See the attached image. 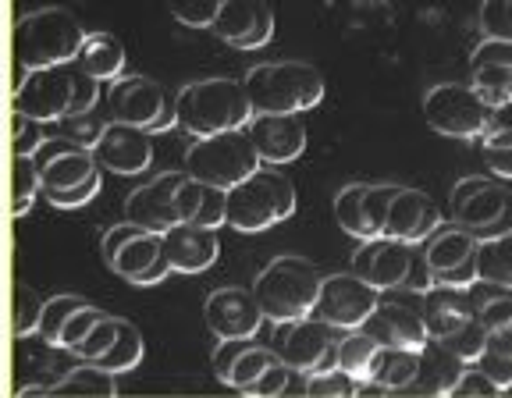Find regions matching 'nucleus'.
Returning <instances> with one entry per match:
<instances>
[{
  "mask_svg": "<svg viewBox=\"0 0 512 398\" xmlns=\"http://www.w3.org/2000/svg\"><path fill=\"white\" fill-rule=\"evenodd\" d=\"M320 281H324V274L306 256L281 253L256 274L253 292L264 306V317L274 324H285V320L310 317L320 295Z\"/></svg>",
  "mask_w": 512,
  "mask_h": 398,
  "instance_id": "39448f33",
  "label": "nucleus"
},
{
  "mask_svg": "<svg viewBox=\"0 0 512 398\" xmlns=\"http://www.w3.org/2000/svg\"><path fill=\"white\" fill-rule=\"evenodd\" d=\"M381 295H384L381 288L363 281L356 271L324 274L317 303H313V317L338 327V331H352V327L367 324V317L377 310V303H381Z\"/></svg>",
  "mask_w": 512,
  "mask_h": 398,
  "instance_id": "9b49d317",
  "label": "nucleus"
},
{
  "mask_svg": "<svg viewBox=\"0 0 512 398\" xmlns=\"http://www.w3.org/2000/svg\"><path fill=\"white\" fill-rule=\"evenodd\" d=\"M402 185L392 182H381V185H367V196H363V217H367V228H370V239L384 235V221H388V207H392L395 192Z\"/></svg>",
  "mask_w": 512,
  "mask_h": 398,
  "instance_id": "37998d69",
  "label": "nucleus"
},
{
  "mask_svg": "<svg viewBox=\"0 0 512 398\" xmlns=\"http://www.w3.org/2000/svg\"><path fill=\"white\" fill-rule=\"evenodd\" d=\"M168 107V93L160 89L157 79H146V75H118L107 89V118L128 121L146 132H153Z\"/></svg>",
  "mask_w": 512,
  "mask_h": 398,
  "instance_id": "4468645a",
  "label": "nucleus"
},
{
  "mask_svg": "<svg viewBox=\"0 0 512 398\" xmlns=\"http://www.w3.org/2000/svg\"><path fill=\"white\" fill-rule=\"evenodd\" d=\"M480 29L495 40H512V0H484L480 4Z\"/></svg>",
  "mask_w": 512,
  "mask_h": 398,
  "instance_id": "49530a36",
  "label": "nucleus"
},
{
  "mask_svg": "<svg viewBox=\"0 0 512 398\" xmlns=\"http://www.w3.org/2000/svg\"><path fill=\"white\" fill-rule=\"evenodd\" d=\"M114 370L100 367L93 359H82L79 367H72L61 381L50 384V395H100L111 398L118 395V381H114Z\"/></svg>",
  "mask_w": 512,
  "mask_h": 398,
  "instance_id": "c756f323",
  "label": "nucleus"
},
{
  "mask_svg": "<svg viewBox=\"0 0 512 398\" xmlns=\"http://www.w3.org/2000/svg\"><path fill=\"white\" fill-rule=\"evenodd\" d=\"M416 246L413 242L392 239V235H377V239H363L356 256H352V271L363 281H370L381 292H395L406 288L409 267H413Z\"/></svg>",
  "mask_w": 512,
  "mask_h": 398,
  "instance_id": "2eb2a0df",
  "label": "nucleus"
},
{
  "mask_svg": "<svg viewBox=\"0 0 512 398\" xmlns=\"http://www.w3.org/2000/svg\"><path fill=\"white\" fill-rule=\"evenodd\" d=\"M488 352H498V356H512V320L498 331L488 335Z\"/></svg>",
  "mask_w": 512,
  "mask_h": 398,
  "instance_id": "4d7b16f0",
  "label": "nucleus"
},
{
  "mask_svg": "<svg viewBox=\"0 0 512 398\" xmlns=\"http://www.w3.org/2000/svg\"><path fill=\"white\" fill-rule=\"evenodd\" d=\"M249 136L264 164H292L306 150V125L296 114H253L249 118Z\"/></svg>",
  "mask_w": 512,
  "mask_h": 398,
  "instance_id": "aec40b11",
  "label": "nucleus"
},
{
  "mask_svg": "<svg viewBox=\"0 0 512 398\" xmlns=\"http://www.w3.org/2000/svg\"><path fill=\"white\" fill-rule=\"evenodd\" d=\"M36 168H40L43 178V192H64L89 182L100 171V164H96L93 150H82V146H72L54 136L36 153Z\"/></svg>",
  "mask_w": 512,
  "mask_h": 398,
  "instance_id": "4be33fe9",
  "label": "nucleus"
},
{
  "mask_svg": "<svg viewBox=\"0 0 512 398\" xmlns=\"http://www.w3.org/2000/svg\"><path fill=\"white\" fill-rule=\"evenodd\" d=\"M210 32L235 50H260L274 36V11L267 0H224Z\"/></svg>",
  "mask_w": 512,
  "mask_h": 398,
  "instance_id": "f3484780",
  "label": "nucleus"
},
{
  "mask_svg": "<svg viewBox=\"0 0 512 398\" xmlns=\"http://www.w3.org/2000/svg\"><path fill=\"white\" fill-rule=\"evenodd\" d=\"M164 253L178 274H200L217 263V228H200V224L178 221L164 231Z\"/></svg>",
  "mask_w": 512,
  "mask_h": 398,
  "instance_id": "b1692460",
  "label": "nucleus"
},
{
  "mask_svg": "<svg viewBox=\"0 0 512 398\" xmlns=\"http://www.w3.org/2000/svg\"><path fill=\"white\" fill-rule=\"evenodd\" d=\"M448 217L459 228L473 231L477 239H488V235L505 231L502 224L509 221V196L502 185H495L484 175L463 178L448 196Z\"/></svg>",
  "mask_w": 512,
  "mask_h": 398,
  "instance_id": "f8f14e48",
  "label": "nucleus"
},
{
  "mask_svg": "<svg viewBox=\"0 0 512 398\" xmlns=\"http://www.w3.org/2000/svg\"><path fill=\"white\" fill-rule=\"evenodd\" d=\"M470 86L480 93L488 107L512 100V64H477L470 68Z\"/></svg>",
  "mask_w": 512,
  "mask_h": 398,
  "instance_id": "f704fd0d",
  "label": "nucleus"
},
{
  "mask_svg": "<svg viewBox=\"0 0 512 398\" xmlns=\"http://www.w3.org/2000/svg\"><path fill=\"white\" fill-rule=\"evenodd\" d=\"M96 192H100V171H96V175L89 178V182L75 185V189L43 192V196H47V199H50V207H57V210H79V207H86V203H93Z\"/></svg>",
  "mask_w": 512,
  "mask_h": 398,
  "instance_id": "8fccbe9b",
  "label": "nucleus"
},
{
  "mask_svg": "<svg viewBox=\"0 0 512 398\" xmlns=\"http://www.w3.org/2000/svg\"><path fill=\"white\" fill-rule=\"evenodd\" d=\"M288 388V367L281 363V359H274L271 367L264 370V374L256 377L253 384H249L242 395H253V398H274V395H281V391Z\"/></svg>",
  "mask_w": 512,
  "mask_h": 398,
  "instance_id": "3c124183",
  "label": "nucleus"
},
{
  "mask_svg": "<svg viewBox=\"0 0 512 398\" xmlns=\"http://www.w3.org/2000/svg\"><path fill=\"white\" fill-rule=\"evenodd\" d=\"M253 114H303L324 100V75L306 61L253 64L242 79Z\"/></svg>",
  "mask_w": 512,
  "mask_h": 398,
  "instance_id": "7ed1b4c3",
  "label": "nucleus"
},
{
  "mask_svg": "<svg viewBox=\"0 0 512 398\" xmlns=\"http://www.w3.org/2000/svg\"><path fill=\"white\" fill-rule=\"evenodd\" d=\"M89 32L68 8H40L15 22L18 68H50L79 57Z\"/></svg>",
  "mask_w": 512,
  "mask_h": 398,
  "instance_id": "20e7f679",
  "label": "nucleus"
},
{
  "mask_svg": "<svg viewBox=\"0 0 512 398\" xmlns=\"http://www.w3.org/2000/svg\"><path fill=\"white\" fill-rule=\"evenodd\" d=\"M79 306H86V299H79V295H54V299H47V303H43V320H40L43 342L61 345L64 324H68V317H72Z\"/></svg>",
  "mask_w": 512,
  "mask_h": 398,
  "instance_id": "79ce46f5",
  "label": "nucleus"
},
{
  "mask_svg": "<svg viewBox=\"0 0 512 398\" xmlns=\"http://www.w3.org/2000/svg\"><path fill=\"white\" fill-rule=\"evenodd\" d=\"M363 196H367V182H349L335 196V221L342 224V231H349L352 239L360 242L370 239L367 217H363Z\"/></svg>",
  "mask_w": 512,
  "mask_h": 398,
  "instance_id": "c9c22d12",
  "label": "nucleus"
},
{
  "mask_svg": "<svg viewBox=\"0 0 512 398\" xmlns=\"http://www.w3.org/2000/svg\"><path fill=\"white\" fill-rule=\"evenodd\" d=\"M420 313H424L431 338H448L473 317V295L470 288L434 285L431 292L420 295Z\"/></svg>",
  "mask_w": 512,
  "mask_h": 398,
  "instance_id": "a878e982",
  "label": "nucleus"
},
{
  "mask_svg": "<svg viewBox=\"0 0 512 398\" xmlns=\"http://www.w3.org/2000/svg\"><path fill=\"white\" fill-rule=\"evenodd\" d=\"M96 104H100V79L89 75L79 61L22 68V79L11 93V111L40 118L47 125L68 118V114H86Z\"/></svg>",
  "mask_w": 512,
  "mask_h": 398,
  "instance_id": "f257e3e1",
  "label": "nucleus"
},
{
  "mask_svg": "<svg viewBox=\"0 0 512 398\" xmlns=\"http://www.w3.org/2000/svg\"><path fill=\"white\" fill-rule=\"evenodd\" d=\"M260 168H264V160L256 153L249 128H228V132L200 136L185 150V175L210 185H221V189H232V185L246 182Z\"/></svg>",
  "mask_w": 512,
  "mask_h": 398,
  "instance_id": "6e6552de",
  "label": "nucleus"
},
{
  "mask_svg": "<svg viewBox=\"0 0 512 398\" xmlns=\"http://www.w3.org/2000/svg\"><path fill=\"white\" fill-rule=\"evenodd\" d=\"M356 391H360V381L342 367L306 374V395L310 398H352Z\"/></svg>",
  "mask_w": 512,
  "mask_h": 398,
  "instance_id": "ea45409f",
  "label": "nucleus"
},
{
  "mask_svg": "<svg viewBox=\"0 0 512 398\" xmlns=\"http://www.w3.org/2000/svg\"><path fill=\"white\" fill-rule=\"evenodd\" d=\"M203 320L214 338H256L267 317L253 288H217L203 303Z\"/></svg>",
  "mask_w": 512,
  "mask_h": 398,
  "instance_id": "dca6fc26",
  "label": "nucleus"
},
{
  "mask_svg": "<svg viewBox=\"0 0 512 398\" xmlns=\"http://www.w3.org/2000/svg\"><path fill=\"white\" fill-rule=\"evenodd\" d=\"M143 356H146V342H143V335H139V327L121 320V331H118V338H114V345L96 359V363L114 370V374H132V370L143 363Z\"/></svg>",
  "mask_w": 512,
  "mask_h": 398,
  "instance_id": "473e14b6",
  "label": "nucleus"
},
{
  "mask_svg": "<svg viewBox=\"0 0 512 398\" xmlns=\"http://www.w3.org/2000/svg\"><path fill=\"white\" fill-rule=\"evenodd\" d=\"M296 214V185L281 171H256L228 189V228L256 235Z\"/></svg>",
  "mask_w": 512,
  "mask_h": 398,
  "instance_id": "423d86ee",
  "label": "nucleus"
},
{
  "mask_svg": "<svg viewBox=\"0 0 512 398\" xmlns=\"http://www.w3.org/2000/svg\"><path fill=\"white\" fill-rule=\"evenodd\" d=\"M367 335H374L381 345H395V349H424L431 342V331L424 324V313L409 303H395V299H384L377 303V310L363 324Z\"/></svg>",
  "mask_w": 512,
  "mask_h": 398,
  "instance_id": "5701e85b",
  "label": "nucleus"
},
{
  "mask_svg": "<svg viewBox=\"0 0 512 398\" xmlns=\"http://www.w3.org/2000/svg\"><path fill=\"white\" fill-rule=\"evenodd\" d=\"M118 331H121V317H111V313H104V317L96 320L93 324V331L86 335V342L79 345V349L72 352V356H79V359H100L107 349L114 345V338H118Z\"/></svg>",
  "mask_w": 512,
  "mask_h": 398,
  "instance_id": "c03bdc74",
  "label": "nucleus"
},
{
  "mask_svg": "<svg viewBox=\"0 0 512 398\" xmlns=\"http://www.w3.org/2000/svg\"><path fill=\"white\" fill-rule=\"evenodd\" d=\"M104 317V310H96V306H79V310L68 317V324H64V331H61V345L57 349H68V352H75L82 342H86V335L93 331V324L96 320Z\"/></svg>",
  "mask_w": 512,
  "mask_h": 398,
  "instance_id": "de8ad7c7",
  "label": "nucleus"
},
{
  "mask_svg": "<svg viewBox=\"0 0 512 398\" xmlns=\"http://www.w3.org/2000/svg\"><path fill=\"white\" fill-rule=\"evenodd\" d=\"M477 64H512V40L484 36V43L470 57V68H477Z\"/></svg>",
  "mask_w": 512,
  "mask_h": 398,
  "instance_id": "603ef678",
  "label": "nucleus"
},
{
  "mask_svg": "<svg viewBox=\"0 0 512 398\" xmlns=\"http://www.w3.org/2000/svg\"><path fill=\"white\" fill-rule=\"evenodd\" d=\"M416 370H420V352L416 349H395V345H381L374 363V381L384 391H406L413 384Z\"/></svg>",
  "mask_w": 512,
  "mask_h": 398,
  "instance_id": "7c9ffc66",
  "label": "nucleus"
},
{
  "mask_svg": "<svg viewBox=\"0 0 512 398\" xmlns=\"http://www.w3.org/2000/svg\"><path fill=\"white\" fill-rule=\"evenodd\" d=\"M338 327L324 324L310 313V317L285 320L274 324V342L271 349L278 352V359L296 374H317V370L338 367Z\"/></svg>",
  "mask_w": 512,
  "mask_h": 398,
  "instance_id": "1a4fd4ad",
  "label": "nucleus"
},
{
  "mask_svg": "<svg viewBox=\"0 0 512 398\" xmlns=\"http://www.w3.org/2000/svg\"><path fill=\"white\" fill-rule=\"evenodd\" d=\"M477 267H480V281H488V285L498 288H512V228L480 239Z\"/></svg>",
  "mask_w": 512,
  "mask_h": 398,
  "instance_id": "2f4dec72",
  "label": "nucleus"
},
{
  "mask_svg": "<svg viewBox=\"0 0 512 398\" xmlns=\"http://www.w3.org/2000/svg\"><path fill=\"white\" fill-rule=\"evenodd\" d=\"M107 121H111V118H107ZM107 121L96 118L93 111L68 114V118L54 121V136L64 139V143H72V146H82V150H96V143H100V136H104Z\"/></svg>",
  "mask_w": 512,
  "mask_h": 398,
  "instance_id": "e433bc0d",
  "label": "nucleus"
},
{
  "mask_svg": "<svg viewBox=\"0 0 512 398\" xmlns=\"http://www.w3.org/2000/svg\"><path fill=\"white\" fill-rule=\"evenodd\" d=\"M178 128L189 132L192 139L228 132V128H246L253 118V104L242 82L235 79H200L178 89L175 96Z\"/></svg>",
  "mask_w": 512,
  "mask_h": 398,
  "instance_id": "f03ea898",
  "label": "nucleus"
},
{
  "mask_svg": "<svg viewBox=\"0 0 512 398\" xmlns=\"http://www.w3.org/2000/svg\"><path fill=\"white\" fill-rule=\"evenodd\" d=\"M100 256H104V263L118 278H125L128 285L136 288L160 285V281L175 271L168 253H164V235L150 228H139L132 221L114 224V228L104 231Z\"/></svg>",
  "mask_w": 512,
  "mask_h": 398,
  "instance_id": "0eeeda50",
  "label": "nucleus"
},
{
  "mask_svg": "<svg viewBox=\"0 0 512 398\" xmlns=\"http://www.w3.org/2000/svg\"><path fill=\"white\" fill-rule=\"evenodd\" d=\"M153 132L139 125H128V121H107L104 136L96 143V164L114 175H143L153 164Z\"/></svg>",
  "mask_w": 512,
  "mask_h": 398,
  "instance_id": "a211bd4d",
  "label": "nucleus"
},
{
  "mask_svg": "<svg viewBox=\"0 0 512 398\" xmlns=\"http://www.w3.org/2000/svg\"><path fill=\"white\" fill-rule=\"evenodd\" d=\"M43 192V178L36 168V157H18L11 160V214L25 217L32 210V203L40 199Z\"/></svg>",
  "mask_w": 512,
  "mask_h": 398,
  "instance_id": "72a5a7b5",
  "label": "nucleus"
},
{
  "mask_svg": "<svg viewBox=\"0 0 512 398\" xmlns=\"http://www.w3.org/2000/svg\"><path fill=\"white\" fill-rule=\"evenodd\" d=\"M47 121L29 118L22 111H11V153L18 157H36L47 146Z\"/></svg>",
  "mask_w": 512,
  "mask_h": 398,
  "instance_id": "58836bf2",
  "label": "nucleus"
},
{
  "mask_svg": "<svg viewBox=\"0 0 512 398\" xmlns=\"http://www.w3.org/2000/svg\"><path fill=\"white\" fill-rule=\"evenodd\" d=\"M182 178H185V171H164V175L139 185V189L125 199V221L164 235L171 224L182 221V214H178V185H182Z\"/></svg>",
  "mask_w": 512,
  "mask_h": 398,
  "instance_id": "6ab92c4d",
  "label": "nucleus"
},
{
  "mask_svg": "<svg viewBox=\"0 0 512 398\" xmlns=\"http://www.w3.org/2000/svg\"><path fill=\"white\" fill-rule=\"evenodd\" d=\"M377 352H381V342H377L374 335H367L363 327H352V331L338 335V367L349 370L360 384L374 381Z\"/></svg>",
  "mask_w": 512,
  "mask_h": 398,
  "instance_id": "c85d7f7f",
  "label": "nucleus"
},
{
  "mask_svg": "<svg viewBox=\"0 0 512 398\" xmlns=\"http://www.w3.org/2000/svg\"><path fill=\"white\" fill-rule=\"evenodd\" d=\"M75 61L100 82H114L118 75H125V47L111 32H89Z\"/></svg>",
  "mask_w": 512,
  "mask_h": 398,
  "instance_id": "cd10ccee",
  "label": "nucleus"
},
{
  "mask_svg": "<svg viewBox=\"0 0 512 398\" xmlns=\"http://www.w3.org/2000/svg\"><path fill=\"white\" fill-rule=\"evenodd\" d=\"M40 320L43 299L29 285H15V299H11V331H15V338L40 335Z\"/></svg>",
  "mask_w": 512,
  "mask_h": 398,
  "instance_id": "4c0bfd02",
  "label": "nucleus"
},
{
  "mask_svg": "<svg viewBox=\"0 0 512 398\" xmlns=\"http://www.w3.org/2000/svg\"><path fill=\"white\" fill-rule=\"evenodd\" d=\"M495 391H498V384L491 381L477 363H470V367L463 370V377H459V384H456L452 395H495Z\"/></svg>",
  "mask_w": 512,
  "mask_h": 398,
  "instance_id": "5fc2aeb1",
  "label": "nucleus"
},
{
  "mask_svg": "<svg viewBox=\"0 0 512 398\" xmlns=\"http://www.w3.org/2000/svg\"><path fill=\"white\" fill-rule=\"evenodd\" d=\"M477 367L498 384V391H512V356H498V352H484L477 359Z\"/></svg>",
  "mask_w": 512,
  "mask_h": 398,
  "instance_id": "864d4df0",
  "label": "nucleus"
},
{
  "mask_svg": "<svg viewBox=\"0 0 512 398\" xmlns=\"http://www.w3.org/2000/svg\"><path fill=\"white\" fill-rule=\"evenodd\" d=\"M221 4L224 0H168L171 18H178V22L189 25V29H210L217 11H221Z\"/></svg>",
  "mask_w": 512,
  "mask_h": 398,
  "instance_id": "a18cd8bd",
  "label": "nucleus"
},
{
  "mask_svg": "<svg viewBox=\"0 0 512 398\" xmlns=\"http://www.w3.org/2000/svg\"><path fill=\"white\" fill-rule=\"evenodd\" d=\"M178 214L182 221L200 224V228H224L228 224V189L185 175L178 185Z\"/></svg>",
  "mask_w": 512,
  "mask_h": 398,
  "instance_id": "bb28decb",
  "label": "nucleus"
},
{
  "mask_svg": "<svg viewBox=\"0 0 512 398\" xmlns=\"http://www.w3.org/2000/svg\"><path fill=\"white\" fill-rule=\"evenodd\" d=\"M441 228V210L424 189H406L402 185L395 192L392 207H388V221H384V235L402 242H413V246H424L434 231Z\"/></svg>",
  "mask_w": 512,
  "mask_h": 398,
  "instance_id": "412c9836",
  "label": "nucleus"
},
{
  "mask_svg": "<svg viewBox=\"0 0 512 398\" xmlns=\"http://www.w3.org/2000/svg\"><path fill=\"white\" fill-rule=\"evenodd\" d=\"M466 367H470V363H463L445 342L431 338V342L420 349V370H416L406 395H452Z\"/></svg>",
  "mask_w": 512,
  "mask_h": 398,
  "instance_id": "393cba45",
  "label": "nucleus"
},
{
  "mask_svg": "<svg viewBox=\"0 0 512 398\" xmlns=\"http://www.w3.org/2000/svg\"><path fill=\"white\" fill-rule=\"evenodd\" d=\"M480 146H512V100L509 104L491 107L484 136H480Z\"/></svg>",
  "mask_w": 512,
  "mask_h": 398,
  "instance_id": "09e8293b",
  "label": "nucleus"
},
{
  "mask_svg": "<svg viewBox=\"0 0 512 398\" xmlns=\"http://www.w3.org/2000/svg\"><path fill=\"white\" fill-rule=\"evenodd\" d=\"M488 335H491V331L484 324H480L477 313H473V317L466 320L463 327H459L456 335L438 338V342H445L448 349H452L459 359H463V363H477V359L484 356V352H488Z\"/></svg>",
  "mask_w": 512,
  "mask_h": 398,
  "instance_id": "a19ab883",
  "label": "nucleus"
},
{
  "mask_svg": "<svg viewBox=\"0 0 512 398\" xmlns=\"http://www.w3.org/2000/svg\"><path fill=\"white\" fill-rule=\"evenodd\" d=\"M480 150H484V164H488L498 178L512 182V146H480Z\"/></svg>",
  "mask_w": 512,
  "mask_h": 398,
  "instance_id": "6e6d98bb",
  "label": "nucleus"
},
{
  "mask_svg": "<svg viewBox=\"0 0 512 398\" xmlns=\"http://www.w3.org/2000/svg\"><path fill=\"white\" fill-rule=\"evenodd\" d=\"M488 114L491 107L480 100L477 89L459 86V82H438L424 96L427 125L448 139H480L484 125H488Z\"/></svg>",
  "mask_w": 512,
  "mask_h": 398,
  "instance_id": "9d476101",
  "label": "nucleus"
},
{
  "mask_svg": "<svg viewBox=\"0 0 512 398\" xmlns=\"http://www.w3.org/2000/svg\"><path fill=\"white\" fill-rule=\"evenodd\" d=\"M424 249H427V260H431L438 285L473 288L480 281V267H477L480 239L473 235V231L459 228V224L438 228L431 239L424 242Z\"/></svg>",
  "mask_w": 512,
  "mask_h": 398,
  "instance_id": "ddd939ff",
  "label": "nucleus"
}]
</instances>
